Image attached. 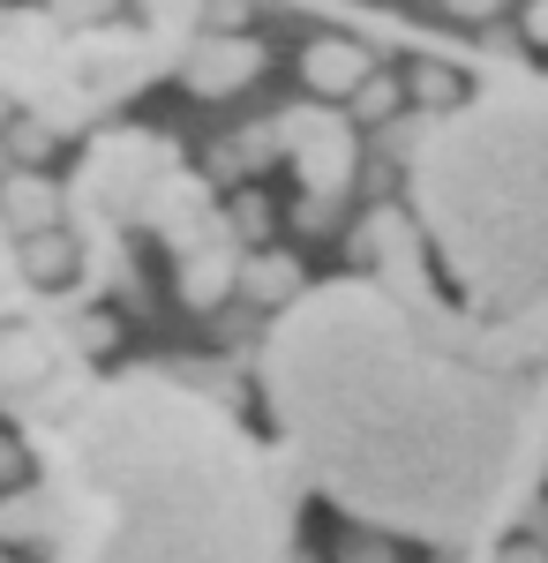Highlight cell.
Wrapping results in <instances>:
<instances>
[{
    "label": "cell",
    "instance_id": "cell-1",
    "mask_svg": "<svg viewBox=\"0 0 548 563\" xmlns=\"http://www.w3.org/2000/svg\"><path fill=\"white\" fill-rule=\"evenodd\" d=\"M278 129H286V158L300 166V180L308 188H346V174H353V129L346 121H331V113H278Z\"/></svg>",
    "mask_w": 548,
    "mask_h": 563
},
{
    "label": "cell",
    "instance_id": "cell-2",
    "mask_svg": "<svg viewBox=\"0 0 548 563\" xmlns=\"http://www.w3.org/2000/svg\"><path fill=\"white\" fill-rule=\"evenodd\" d=\"M255 76H263V45L249 31H211V38H196L180 53V84L196 90V98H233Z\"/></svg>",
    "mask_w": 548,
    "mask_h": 563
},
{
    "label": "cell",
    "instance_id": "cell-3",
    "mask_svg": "<svg viewBox=\"0 0 548 563\" xmlns=\"http://www.w3.org/2000/svg\"><path fill=\"white\" fill-rule=\"evenodd\" d=\"M300 76H308V90H324V98H353V90L376 76V60L353 38H316L300 53Z\"/></svg>",
    "mask_w": 548,
    "mask_h": 563
},
{
    "label": "cell",
    "instance_id": "cell-4",
    "mask_svg": "<svg viewBox=\"0 0 548 563\" xmlns=\"http://www.w3.org/2000/svg\"><path fill=\"white\" fill-rule=\"evenodd\" d=\"M180 294H188L196 308H218L226 294H241V249L218 241V233L204 241V249H188V256H180Z\"/></svg>",
    "mask_w": 548,
    "mask_h": 563
},
{
    "label": "cell",
    "instance_id": "cell-5",
    "mask_svg": "<svg viewBox=\"0 0 548 563\" xmlns=\"http://www.w3.org/2000/svg\"><path fill=\"white\" fill-rule=\"evenodd\" d=\"M8 225L15 233H45V225H61V188L39 174H15L8 180Z\"/></svg>",
    "mask_w": 548,
    "mask_h": 563
},
{
    "label": "cell",
    "instance_id": "cell-6",
    "mask_svg": "<svg viewBox=\"0 0 548 563\" xmlns=\"http://www.w3.org/2000/svg\"><path fill=\"white\" fill-rule=\"evenodd\" d=\"M294 294H300V263L294 256H249L241 263V301L278 308V301H294Z\"/></svg>",
    "mask_w": 548,
    "mask_h": 563
},
{
    "label": "cell",
    "instance_id": "cell-7",
    "mask_svg": "<svg viewBox=\"0 0 548 563\" xmlns=\"http://www.w3.org/2000/svg\"><path fill=\"white\" fill-rule=\"evenodd\" d=\"M286 151V129L271 121V129H249V135H233L226 151H218V174H255V166H271Z\"/></svg>",
    "mask_w": 548,
    "mask_h": 563
},
{
    "label": "cell",
    "instance_id": "cell-8",
    "mask_svg": "<svg viewBox=\"0 0 548 563\" xmlns=\"http://www.w3.org/2000/svg\"><path fill=\"white\" fill-rule=\"evenodd\" d=\"M23 271H31V278H61V271H68V241H61V225L23 233Z\"/></svg>",
    "mask_w": 548,
    "mask_h": 563
},
{
    "label": "cell",
    "instance_id": "cell-9",
    "mask_svg": "<svg viewBox=\"0 0 548 563\" xmlns=\"http://www.w3.org/2000/svg\"><path fill=\"white\" fill-rule=\"evenodd\" d=\"M0 361H8V368H0V376H8V390H23V384H31V376L45 368L39 339H8V346H0Z\"/></svg>",
    "mask_w": 548,
    "mask_h": 563
},
{
    "label": "cell",
    "instance_id": "cell-10",
    "mask_svg": "<svg viewBox=\"0 0 548 563\" xmlns=\"http://www.w3.org/2000/svg\"><path fill=\"white\" fill-rule=\"evenodd\" d=\"M353 106H361V121H391V106H398V84H391V76H369V84L353 90Z\"/></svg>",
    "mask_w": 548,
    "mask_h": 563
},
{
    "label": "cell",
    "instance_id": "cell-11",
    "mask_svg": "<svg viewBox=\"0 0 548 563\" xmlns=\"http://www.w3.org/2000/svg\"><path fill=\"white\" fill-rule=\"evenodd\" d=\"M106 8L113 0H53V23H76L84 31V23H106Z\"/></svg>",
    "mask_w": 548,
    "mask_h": 563
},
{
    "label": "cell",
    "instance_id": "cell-12",
    "mask_svg": "<svg viewBox=\"0 0 548 563\" xmlns=\"http://www.w3.org/2000/svg\"><path fill=\"white\" fill-rule=\"evenodd\" d=\"M204 15H211V31H241L249 23V0H204Z\"/></svg>",
    "mask_w": 548,
    "mask_h": 563
},
{
    "label": "cell",
    "instance_id": "cell-13",
    "mask_svg": "<svg viewBox=\"0 0 548 563\" xmlns=\"http://www.w3.org/2000/svg\"><path fill=\"white\" fill-rule=\"evenodd\" d=\"M414 98H428V106H451V76H443V68H421V76H414Z\"/></svg>",
    "mask_w": 548,
    "mask_h": 563
},
{
    "label": "cell",
    "instance_id": "cell-14",
    "mask_svg": "<svg viewBox=\"0 0 548 563\" xmlns=\"http://www.w3.org/2000/svg\"><path fill=\"white\" fill-rule=\"evenodd\" d=\"M263 225H271V211H263V203H255V196H241V211H233V233H263Z\"/></svg>",
    "mask_w": 548,
    "mask_h": 563
},
{
    "label": "cell",
    "instance_id": "cell-15",
    "mask_svg": "<svg viewBox=\"0 0 548 563\" xmlns=\"http://www.w3.org/2000/svg\"><path fill=\"white\" fill-rule=\"evenodd\" d=\"M443 8H451V15H459V23H489V15H496V8H504V0H443Z\"/></svg>",
    "mask_w": 548,
    "mask_h": 563
},
{
    "label": "cell",
    "instance_id": "cell-16",
    "mask_svg": "<svg viewBox=\"0 0 548 563\" xmlns=\"http://www.w3.org/2000/svg\"><path fill=\"white\" fill-rule=\"evenodd\" d=\"M526 38L548 45V0H526Z\"/></svg>",
    "mask_w": 548,
    "mask_h": 563
},
{
    "label": "cell",
    "instance_id": "cell-17",
    "mask_svg": "<svg viewBox=\"0 0 548 563\" xmlns=\"http://www.w3.org/2000/svg\"><path fill=\"white\" fill-rule=\"evenodd\" d=\"M346 563H391V549H383V541H353V549H346Z\"/></svg>",
    "mask_w": 548,
    "mask_h": 563
},
{
    "label": "cell",
    "instance_id": "cell-18",
    "mask_svg": "<svg viewBox=\"0 0 548 563\" xmlns=\"http://www.w3.org/2000/svg\"><path fill=\"white\" fill-rule=\"evenodd\" d=\"M504 563H548V556H541V549H511Z\"/></svg>",
    "mask_w": 548,
    "mask_h": 563
},
{
    "label": "cell",
    "instance_id": "cell-19",
    "mask_svg": "<svg viewBox=\"0 0 548 563\" xmlns=\"http://www.w3.org/2000/svg\"><path fill=\"white\" fill-rule=\"evenodd\" d=\"M45 8H53V0H45Z\"/></svg>",
    "mask_w": 548,
    "mask_h": 563
}]
</instances>
